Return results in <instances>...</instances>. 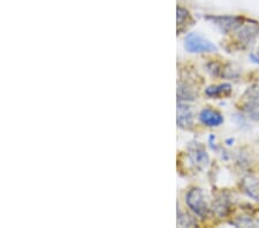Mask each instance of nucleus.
I'll return each mask as SVG.
<instances>
[{"mask_svg": "<svg viewBox=\"0 0 259 228\" xmlns=\"http://www.w3.org/2000/svg\"><path fill=\"white\" fill-rule=\"evenodd\" d=\"M186 203L187 205L189 206V209L193 211L195 214H197L198 217L205 218L208 214V206L202 189H190L186 196Z\"/></svg>", "mask_w": 259, "mask_h": 228, "instance_id": "nucleus-1", "label": "nucleus"}, {"mask_svg": "<svg viewBox=\"0 0 259 228\" xmlns=\"http://www.w3.org/2000/svg\"><path fill=\"white\" fill-rule=\"evenodd\" d=\"M185 48L190 53H208L217 51V47L198 34H189L186 37Z\"/></svg>", "mask_w": 259, "mask_h": 228, "instance_id": "nucleus-2", "label": "nucleus"}, {"mask_svg": "<svg viewBox=\"0 0 259 228\" xmlns=\"http://www.w3.org/2000/svg\"><path fill=\"white\" fill-rule=\"evenodd\" d=\"M243 109L251 119L259 120V85H253L245 91L243 99Z\"/></svg>", "mask_w": 259, "mask_h": 228, "instance_id": "nucleus-3", "label": "nucleus"}, {"mask_svg": "<svg viewBox=\"0 0 259 228\" xmlns=\"http://www.w3.org/2000/svg\"><path fill=\"white\" fill-rule=\"evenodd\" d=\"M259 35V27L254 23H243L236 30V40L242 48H248Z\"/></svg>", "mask_w": 259, "mask_h": 228, "instance_id": "nucleus-4", "label": "nucleus"}, {"mask_svg": "<svg viewBox=\"0 0 259 228\" xmlns=\"http://www.w3.org/2000/svg\"><path fill=\"white\" fill-rule=\"evenodd\" d=\"M207 20L212 21L223 32L235 31L243 24V19L240 16L232 15H219V16H207Z\"/></svg>", "mask_w": 259, "mask_h": 228, "instance_id": "nucleus-5", "label": "nucleus"}, {"mask_svg": "<svg viewBox=\"0 0 259 228\" xmlns=\"http://www.w3.org/2000/svg\"><path fill=\"white\" fill-rule=\"evenodd\" d=\"M199 120L207 127H219L224 122V117L218 111L213 109H204L200 112Z\"/></svg>", "mask_w": 259, "mask_h": 228, "instance_id": "nucleus-6", "label": "nucleus"}, {"mask_svg": "<svg viewBox=\"0 0 259 228\" xmlns=\"http://www.w3.org/2000/svg\"><path fill=\"white\" fill-rule=\"evenodd\" d=\"M177 122L179 124V127L185 128V129H187V128H190L191 126H193L194 115H193V112H191L189 106H187L182 103H179Z\"/></svg>", "mask_w": 259, "mask_h": 228, "instance_id": "nucleus-7", "label": "nucleus"}, {"mask_svg": "<svg viewBox=\"0 0 259 228\" xmlns=\"http://www.w3.org/2000/svg\"><path fill=\"white\" fill-rule=\"evenodd\" d=\"M206 96L211 98H224L228 97L232 94V85L228 83H223L219 85L208 86L205 91Z\"/></svg>", "mask_w": 259, "mask_h": 228, "instance_id": "nucleus-8", "label": "nucleus"}, {"mask_svg": "<svg viewBox=\"0 0 259 228\" xmlns=\"http://www.w3.org/2000/svg\"><path fill=\"white\" fill-rule=\"evenodd\" d=\"M189 155L191 161H193L195 165L202 166V167L206 166L208 164V161H210V159H208V155L202 147H195L194 149H191Z\"/></svg>", "mask_w": 259, "mask_h": 228, "instance_id": "nucleus-9", "label": "nucleus"}, {"mask_svg": "<svg viewBox=\"0 0 259 228\" xmlns=\"http://www.w3.org/2000/svg\"><path fill=\"white\" fill-rule=\"evenodd\" d=\"M243 188L250 197H253L254 200L259 201V181L256 177H245L243 180Z\"/></svg>", "mask_w": 259, "mask_h": 228, "instance_id": "nucleus-10", "label": "nucleus"}, {"mask_svg": "<svg viewBox=\"0 0 259 228\" xmlns=\"http://www.w3.org/2000/svg\"><path fill=\"white\" fill-rule=\"evenodd\" d=\"M189 12L182 7H178V32H181L187 27V23L189 22Z\"/></svg>", "mask_w": 259, "mask_h": 228, "instance_id": "nucleus-11", "label": "nucleus"}, {"mask_svg": "<svg viewBox=\"0 0 259 228\" xmlns=\"http://www.w3.org/2000/svg\"><path fill=\"white\" fill-rule=\"evenodd\" d=\"M179 225H181V226H193V225H195V222L191 220L190 217H188V215L186 217V215L183 213L179 212Z\"/></svg>", "mask_w": 259, "mask_h": 228, "instance_id": "nucleus-12", "label": "nucleus"}, {"mask_svg": "<svg viewBox=\"0 0 259 228\" xmlns=\"http://www.w3.org/2000/svg\"><path fill=\"white\" fill-rule=\"evenodd\" d=\"M250 59H251L253 62H256V64H259V48L257 49V51L252 53V55H250Z\"/></svg>", "mask_w": 259, "mask_h": 228, "instance_id": "nucleus-13", "label": "nucleus"}, {"mask_svg": "<svg viewBox=\"0 0 259 228\" xmlns=\"http://www.w3.org/2000/svg\"><path fill=\"white\" fill-rule=\"evenodd\" d=\"M258 225H259V221H258Z\"/></svg>", "mask_w": 259, "mask_h": 228, "instance_id": "nucleus-14", "label": "nucleus"}]
</instances>
